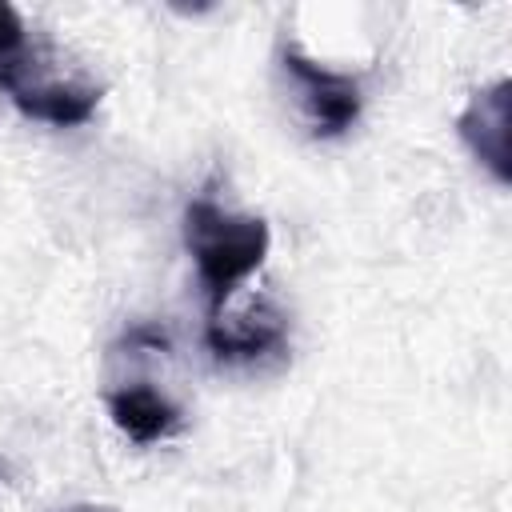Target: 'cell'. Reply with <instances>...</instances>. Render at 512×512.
I'll return each mask as SVG.
<instances>
[{
	"label": "cell",
	"mask_w": 512,
	"mask_h": 512,
	"mask_svg": "<svg viewBox=\"0 0 512 512\" xmlns=\"http://www.w3.org/2000/svg\"><path fill=\"white\" fill-rule=\"evenodd\" d=\"M456 132L472 148V156L500 184H508V80L480 88L468 100V108L456 116Z\"/></svg>",
	"instance_id": "cell-4"
},
{
	"label": "cell",
	"mask_w": 512,
	"mask_h": 512,
	"mask_svg": "<svg viewBox=\"0 0 512 512\" xmlns=\"http://www.w3.org/2000/svg\"><path fill=\"white\" fill-rule=\"evenodd\" d=\"M68 512H104V508H88V504H80V508H68Z\"/></svg>",
	"instance_id": "cell-8"
},
{
	"label": "cell",
	"mask_w": 512,
	"mask_h": 512,
	"mask_svg": "<svg viewBox=\"0 0 512 512\" xmlns=\"http://www.w3.org/2000/svg\"><path fill=\"white\" fill-rule=\"evenodd\" d=\"M184 244L196 260V276L208 296V324H220L236 284L248 280L268 256L272 232L260 216H240L200 196L184 208Z\"/></svg>",
	"instance_id": "cell-1"
},
{
	"label": "cell",
	"mask_w": 512,
	"mask_h": 512,
	"mask_svg": "<svg viewBox=\"0 0 512 512\" xmlns=\"http://www.w3.org/2000/svg\"><path fill=\"white\" fill-rule=\"evenodd\" d=\"M20 44H24V24H20L16 8L0 0V64H8L12 56H20Z\"/></svg>",
	"instance_id": "cell-7"
},
{
	"label": "cell",
	"mask_w": 512,
	"mask_h": 512,
	"mask_svg": "<svg viewBox=\"0 0 512 512\" xmlns=\"http://www.w3.org/2000/svg\"><path fill=\"white\" fill-rule=\"evenodd\" d=\"M284 72L292 76V84L300 92L312 136H340L352 128V120L360 116V80L356 76L316 64L296 44L284 48Z\"/></svg>",
	"instance_id": "cell-3"
},
{
	"label": "cell",
	"mask_w": 512,
	"mask_h": 512,
	"mask_svg": "<svg viewBox=\"0 0 512 512\" xmlns=\"http://www.w3.org/2000/svg\"><path fill=\"white\" fill-rule=\"evenodd\" d=\"M108 416L112 424L136 440V444H156V440H168L176 428H180V408L156 392L152 384H124V388H112L108 392Z\"/></svg>",
	"instance_id": "cell-5"
},
{
	"label": "cell",
	"mask_w": 512,
	"mask_h": 512,
	"mask_svg": "<svg viewBox=\"0 0 512 512\" xmlns=\"http://www.w3.org/2000/svg\"><path fill=\"white\" fill-rule=\"evenodd\" d=\"M0 88L24 116L56 124V128L84 124L96 112L100 92H104L100 84H88L76 76H56L44 68V60L24 56V52L12 56L8 64H0Z\"/></svg>",
	"instance_id": "cell-2"
},
{
	"label": "cell",
	"mask_w": 512,
	"mask_h": 512,
	"mask_svg": "<svg viewBox=\"0 0 512 512\" xmlns=\"http://www.w3.org/2000/svg\"><path fill=\"white\" fill-rule=\"evenodd\" d=\"M204 340L216 360H260L284 344V316L268 300H260L236 324H228V320L208 324Z\"/></svg>",
	"instance_id": "cell-6"
}]
</instances>
